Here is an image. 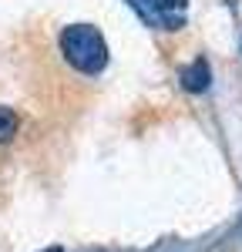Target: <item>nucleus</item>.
Instances as JSON below:
<instances>
[{
	"mask_svg": "<svg viewBox=\"0 0 242 252\" xmlns=\"http://www.w3.org/2000/svg\"><path fill=\"white\" fill-rule=\"evenodd\" d=\"M60 54L81 74H101L108 67V44L98 27L91 24H71L60 31Z\"/></svg>",
	"mask_w": 242,
	"mask_h": 252,
	"instance_id": "obj_1",
	"label": "nucleus"
},
{
	"mask_svg": "<svg viewBox=\"0 0 242 252\" xmlns=\"http://www.w3.org/2000/svg\"><path fill=\"white\" fill-rule=\"evenodd\" d=\"M128 7L155 31H182L188 17V0H128Z\"/></svg>",
	"mask_w": 242,
	"mask_h": 252,
	"instance_id": "obj_2",
	"label": "nucleus"
},
{
	"mask_svg": "<svg viewBox=\"0 0 242 252\" xmlns=\"http://www.w3.org/2000/svg\"><path fill=\"white\" fill-rule=\"evenodd\" d=\"M179 81H182V88H185V91L199 94V91H205V88H209V81H212V71H209V64L199 58V61H192L188 67H182Z\"/></svg>",
	"mask_w": 242,
	"mask_h": 252,
	"instance_id": "obj_3",
	"label": "nucleus"
},
{
	"mask_svg": "<svg viewBox=\"0 0 242 252\" xmlns=\"http://www.w3.org/2000/svg\"><path fill=\"white\" fill-rule=\"evenodd\" d=\"M17 128H20V118H17V111H14V108H3V104H0V145L14 141Z\"/></svg>",
	"mask_w": 242,
	"mask_h": 252,
	"instance_id": "obj_4",
	"label": "nucleus"
},
{
	"mask_svg": "<svg viewBox=\"0 0 242 252\" xmlns=\"http://www.w3.org/2000/svg\"><path fill=\"white\" fill-rule=\"evenodd\" d=\"M40 252H64L60 246H51V249H40Z\"/></svg>",
	"mask_w": 242,
	"mask_h": 252,
	"instance_id": "obj_5",
	"label": "nucleus"
}]
</instances>
